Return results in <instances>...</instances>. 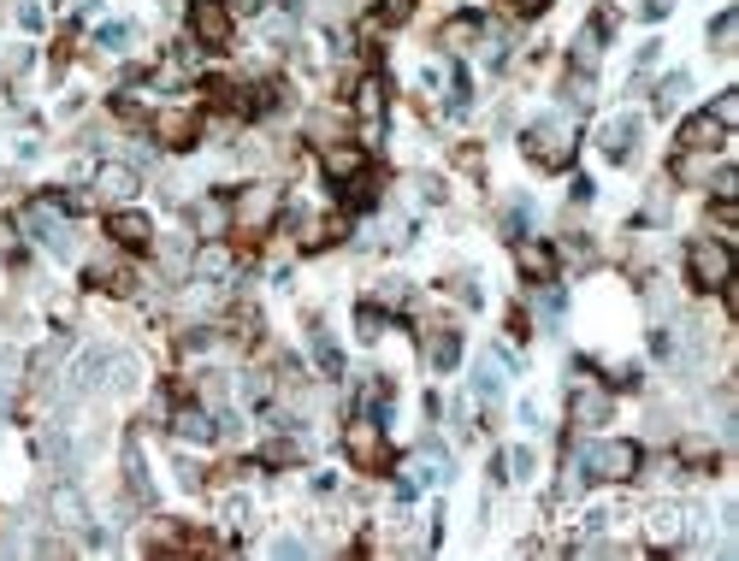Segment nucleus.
Wrapping results in <instances>:
<instances>
[{
  "mask_svg": "<svg viewBox=\"0 0 739 561\" xmlns=\"http://www.w3.org/2000/svg\"><path fill=\"white\" fill-rule=\"evenodd\" d=\"M639 443H627V437H598V443H580V455H574V467L586 473V485L598 479V485H627V479H639Z\"/></svg>",
  "mask_w": 739,
  "mask_h": 561,
  "instance_id": "1",
  "label": "nucleus"
},
{
  "mask_svg": "<svg viewBox=\"0 0 739 561\" xmlns=\"http://www.w3.org/2000/svg\"><path fill=\"white\" fill-rule=\"evenodd\" d=\"M686 278H692V290H698V296L728 290V284H734V243H722V237H698V243L686 249Z\"/></svg>",
  "mask_w": 739,
  "mask_h": 561,
  "instance_id": "2",
  "label": "nucleus"
},
{
  "mask_svg": "<svg viewBox=\"0 0 739 561\" xmlns=\"http://www.w3.org/2000/svg\"><path fill=\"white\" fill-rule=\"evenodd\" d=\"M18 231H24V237H36L42 249L60 254V260H66V254H77V231H71V213H60L54 201H30V207L18 213Z\"/></svg>",
  "mask_w": 739,
  "mask_h": 561,
  "instance_id": "3",
  "label": "nucleus"
},
{
  "mask_svg": "<svg viewBox=\"0 0 739 561\" xmlns=\"http://www.w3.org/2000/svg\"><path fill=\"white\" fill-rule=\"evenodd\" d=\"M521 148H527V160H533V166L562 172V166L574 160V125H568V119H538V125H527Z\"/></svg>",
  "mask_w": 739,
  "mask_h": 561,
  "instance_id": "4",
  "label": "nucleus"
},
{
  "mask_svg": "<svg viewBox=\"0 0 739 561\" xmlns=\"http://www.w3.org/2000/svg\"><path fill=\"white\" fill-rule=\"evenodd\" d=\"M272 219H278V189L272 184H249L231 195V225L243 231V237H261Z\"/></svg>",
  "mask_w": 739,
  "mask_h": 561,
  "instance_id": "5",
  "label": "nucleus"
},
{
  "mask_svg": "<svg viewBox=\"0 0 739 561\" xmlns=\"http://www.w3.org/2000/svg\"><path fill=\"white\" fill-rule=\"evenodd\" d=\"M343 449H349V461H355L361 473H385V467H391V443H385V432H379L373 414H361V420L349 426Z\"/></svg>",
  "mask_w": 739,
  "mask_h": 561,
  "instance_id": "6",
  "label": "nucleus"
},
{
  "mask_svg": "<svg viewBox=\"0 0 739 561\" xmlns=\"http://www.w3.org/2000/svg\"><path fill=\"white\" fill-rule=\"evenodd\" d=\"M231 30L237 24H231V6L225 0H190V42L196 48H213V54L231 48Z\"/></svg>",
  "mask_w": 739,
  "mask_h": 561,
  "instance_id": "7",
  "label": "nucleus"
},
{
  "mask_svg": "<svg viewBox=\"0 0 739 561\" xmlns=\"http://www.w3.org/2000/svg\"><path fill=\"white\" fill-rule=\"evenodd\" d=\"M609 408H615V396H609L604 384H592V378H580V384L568 390V426H574V432H598L609 420Z\"/></svg>",
  "mask_w": 739,
  "mask_h": 561,
  "instance_id": "8",
  "label": "nucleus"
},
{
  "mask_svg": "<svg viewBox=\"0 0 739 561\" xmlns=\"http://www.w3.org/2000/svg\"><path fill=\"white\" fill-rule=\"evenodd\" d=\"M136 166H125V160H107V166H95V178H89V195L95 201H107V207H131L136 195Z\"/></svg>",
  "mask_w": 739,
  "mask_h": 561,
  "instance_id": "9",
  "label": "nucleus"
},
{
  "mask_svg": "<svg viewBox=\"0 0 739 561\" xmlns=\"http://www.w3.org/2000/svg\"><path fill=\"white\" fill-rule=\"evenodd\" d=\"M680 148H686V154H728V125L704 107V113H692V119L680 125Z\"/></svg>",
  "mask_w": 739,
  "mask_h": 561,
  "instance_id": "10",
  "label": "nucleus"
},
{
  "mask_svg": "<svg viewBox=\"0 0 739 561\" xmlns=\"http://www.w3.org/2000/svg\"><path fill=\"white\" fill-rule=\"evenodd\" d=\"M107 237H113L119 249H148V243H154V219L136 213V207H113V213H107Z\"/></svg>",
  "mask_w": 739,
  "mask_h": 561,
  "instance_id": "11",
  "label": "nucleus"
},
{
  "mask_svg": "<svg viewBox=\"0 0 739 561\" xmlns=\"http://www.w3.org/2000/svg\"><path fill=\"white\" fill-rule=\"evenodd\" d=\"M349 107H355V119L367 130V142H379V130H385V83H379V77H361Z\"/></svg>",
  "mask_w": 739,
  "mask_h": 561,
  "instance_id": "12",
  "label": "nucleus"
},
{
  "mask_svg": "<svg viewBox=\"0 0 739 561\" xmlns=\"http://www.w3.org/2000/svg\"><path fill=\"white\" fill-rule=\"evenodd\" d=\"M320 172H326L332 184H349V178H361V172H367V148H361V142H326V154H320Z\"/></svg>",
  "mask_w": 739,
  "mask_h": 561,
  "instance_id": "13",
  "label": "nucleus"
},
{
  "mask_svg": "<svg viewBox=\"0 0 739 561\" xmlns=\"http://www.w3.org/2000/svg\"><path fill=\"white\" fill-rule=\"evenodd\" d=\"M196 130H202V119H196L190 107H166V113H154V142H160V148H190V142H196Z\"/></svg>",
  "mask_w": 739,
  "mask_h": 561,
  "instance_id": "14",
  "label": "nucleus"
},
{
  "mask_svg": "<svg viewBox=\"0 0 739 561\" xmlns=\"http://www.w3.org/2000/svg\"><path fill=\"white\" fill-rule=\"evenodd\" d=\"M515 266H521L527 278H538V284H544V278L556 272V249H550L544 237H521V243H515Z\"/></svg>",
  "mask_w": 739,
  "mask_h": 561,
  "instance_id": "15",
  "label": "nucleus"
},
{
  "mask_svg": "<svg viewBox=\"0 0 739 561\" xmlns=\"http://www.w3.org/2000/svg\"><path fill=\"white\" fill-rule=\"evenodd\" d=\"M639 119L627 113V119H615V125H604V136H598V148H604L609 160H633V148H639Z\"/></svg>",
  "mask_w": 739,
  "mask_h": 561,
  "instance_id": "16",
  "label": "nucleus"
},
{
  "mask_svg": "<svg viewBox=\"0 0 739 561\" xmlns=\"http://www.w3.org/2000/svg\"><path fill=\"white\" fill-rule=\"evenodd\" d=\"M456 361H462V337H456V331H444V325H438V331H426V367H432V373H450Z\"/></svg>",
  "mask_w": 739,
  "mask_h": 561,
  "instance_id": "17",
  "label": "nucleus"
},
{
  "mask_svg": "<svg viewBox=\"0 0 739 561\" xmlns=\"http://www.w3.org/2000/svg\"><path fill=\"white\" fill-rule=\"evenodd\" d=\"M337 195H343V207H349V213H373V207H379V178H373V166H367L361 178L337 184Z\"/></svg>",
  "mask_w": 739,
  "mask_h": 561,
  "instance_id": "18",
  "label": "nucleus"
},
{
  "mask_svg": "<svg viewBox=\"0 0 739 561\" xmlns=\"http://www.w3.org/2000/svg\"><path fill=\"white\" fill-rule=\"evenodd\" d=\"M172 432L184 437V443H207V437H219V426H213L207 408H178L172 414Z\"/></svg>",
  "mask_w": 739,
  "mask_h": 561,
  "instance_id": "19",
  "label": "nucleus"
},
{
  "mask_svg": "<svg viewBox=\"0 0 739 561\" xmlns=\"http://www.w3.org/2000/svg\"><path fill=\"white\" fill-rule=\"evenodd\" d=\"M645 538H651L657 550H669L674 538H680V508H674V502H657V508H651V526H645Z\"/></svg>",
  "mask_w": 739,
  "mask_h": 561,
  "instance_id": "20",
  "label": "nucleus"
},
{
  "mask_svg": "<svg viewBox=\"0 0 739 561\" xmlns=\"http://www.w3.org/2000/svg\"><path fill=\"white\" fill-rule=\"evenodd\" d=\"M196 272H202L207 284H231V272H237V260H231V249H219V243H207V249L196 254Z\"/></svg>",
  "mask_w": 739,
  "mask_h": 561,
  "instance_id": "21",
  "label": "nucleus"
},
{
  "mask_svg": "<svg viewBox=\"0 0 739 561\" xmlns=\"http://www.w3.org/2000/svg\"><path fill=\"white\" fill-rule=\"evenodd\" d=\"M686 95H692V77H686V71H669V77L657 83V113H674Z\"/></svg>",
  "mask_w": 739,
  "mask_h": 561,
  "instance_id": "22",
  "label": "nucleus"
},
{
  "mask_svg": "<svg viewBox=\"0 0 739 561\" xmlns=\"http://www.w3.org/2000/svg\"><path fill=\"white\" fill-rule=\"evenodd\" d=\"M54 520H60V526H71V532L83 526V502H77V491H66V485L54 491Z\"/></svg>",
  "mask_w": 739,
  "mask_h": 561,
  "instance_id": "23",
  "label": "nucleus"
},
{
  "mask_svg": "<svg viewBox=\"0 0 739 561\" xmlns=\"http://www.w3.org/2000/svg\"><path fill=\"white\" fill-rule=\"evenodd\" d=\"M231 225V207H219V201H202L196 207V231H207V237H219Z\"/></svg>",
  "mask_w": 739,
  "mask_h": 561,
  "instance_id": "24",
  "label": "nucleus"
},
{
  "mask_svg": "<svg viewBox=\"0 0 739 561\" xmlns=\"http://www.w3.org/2000/svg\"><path fill=\"white\" fill-rule=\"evenodd\" d=\"M131 24H101V30H95V48H101V54H119V48H131Z\"/></svg>",
  "mask_w": 739,
  "mask_h": 561,
  "instance_id": "25",
  "label": "nucleus"
},
{
  "mask_svg": "<svg viewBox=\"0 0 739 561\" xmlns=\"http://www.w3.org/2000/svg\"><path fill=\"white\" fill-rule=\"evenodd\" d=\"M314 361H320V373H326V378L343 373V355H337V343L326 337V331H314Z\"/></svg>",
  "mask_w": 739,
  "mask_h": 561,
  "instance_id": "26",
  "label": "nucleus"
},
{
  "mask_svg": "<svg viewBox=\"0 0 739 561\" xmlns=\"http://www.w3.org/2000/svg\"><path fill=\"white\" fill-rule=\"evenodd\" d=\"M562 95H568V107H574V113H580V107H592V71H574Z\"/></svg>",
  "mask_w": 739,
  "mask_h": 561,
  "instance_id": "27",
  "label": "nucleus"
},
{
  "mask_svg": "<svg viewBox=\"0 0 739 561\" xmlns=\"http://www.w3.org/2000/svg\"><path fill=\"white\" fill-rule=\"evenodd\" d=\"M473 390H479V396H485V402H491V396H497V390H503V373H497V355H491V361H485V367H479V373H473Z\"/></svg>",
  "mask_w": 739,
  "mask_h": 561,
  "instance_id": "28",
  "label": "nucleus"
},
{
  "mask_svg": "<svg viewBox=\"0 0 739 561\" xmlns=\"http://www.w3.org/2000/svg\"><path fill=\"white\" fill-rule=\"evenodd\" d=\"M503 467H509V473H515V479H533L538 455H533V449H509V461H503Z\"/></svg>",
  "mask_w": 739,
  "mask_h": 561,
  "instance_id": "29",
  "label": "nucleus"
},
{
  "mask_svg": "<svg viewBox=\"0 0 739 561\" xmlns=\"http://www.w3.org/2000/svg\"><path fill=\"white\" fill-rule=\"evenodd\" d=\"M734 30H739V12H722V18L710 24V42H716V48H728V42H734Z\"/></svg>",
  "mask_w": 739,
  "mask_h": 561,
  "instance_id": "30",
  "label": "nucleus"
},
{
  "mask_svg": "<svg viewBox=\"0 0 739 561\" xmlns=\"http://www.w3.org/2000/svg\"><path fill=\"white\" fill-rule=\"evenodd\" d=\"M408 302V284L403 278H385V284H379V308H403Z\"/></svg>",
  "mask_w": 739,
  "mask_h": 561,
  "instance_id": "31",
  "label": "nucleus"
},
{
  "mask_svg": "<svg viewBox=\"0 0 739 561\" xmlns=\"http://www.w3.org/2000/svg\"><path fill=\"white\" fill-rule=\"evenodd\" d=\"M497 6H509V12H515V18H538V12H544V6H550V0H497Z\"/></svg>",
  "mask_w": 739,
  "mask_h": 561,
  "instance_id": "32",
  "label": "nucleus"
},
{
  "mask_svg": "<svg viewBox=\"0 0 739 561\" xmlns=\"http://www.w3.org/2000/svg\"><path fill=\"white\" fill-rule=\"evenodd\" d=\"M710 113H716V119H722V125L734 130V119H739V95H722V101H716V107H710Z\"/></svg>",
  "mask_w": 739,
  "mask_h": 561,
  "instance_id": "33",
  "label": "nucleus"
},
{
  "mask_svg": "<svg viewBox=\"0 0 739 561\" xmlns=\"http://www.w3.org/2000/svg\"><path fill=\"white\" fill-rule=\"evenodd\" d=\"M18 24H24V30H42V6H36V0H18Z\"/></svg>",
  "mask_w": 739,
  "mask_h": 561,
  "instance_id": "34",
  "label": "nucleus"
},
{
  "mask_svg": "<svg viewBox=\"0 0 739 561\" xmlns=\"http://www.w3.org/2000/svg\"><path fill=\"white\" fill-rule=\"evenodd\" d=\"M609 378H615V390H639V367H609Z\"/></svg>",
  "mask_w": 739,
  "mask_h": 561,
  "instance_id": "35",
  "label": "nucleus"
},
{
  "mask_svg": "<svg viewBox=\"0 0 739 561\" xmlns=\"http://www.w3.org/2000/svg\"><path fill=\"white\" fill-rule=\"evenodd\" d=\"M272 556H308V544H302V538H278Z\"/></svg>",
  "mask_w": 739,
  "mask_h": 561,
  "instance_id": "36",
  "label": "nucleus"
},
{
  "mask_svg": "<svg viewBox=\"0 0 739 561\" xmlns=\"http://www.w3.org/2000/svg\"><path fill=\"white\" fill-rule=\"evenodd\" d=\"M379 12H385V18H408V12H414V0H379Z\"/></svg>",
  "mask_w": 739,
  "mask_h": 561,
  "instance_id": "37",
  "label": "nucleus"
},
{
  "mask_svg": "<svg viewBox=\"0 0 739 561\" xmlns=\"http://www.w3.org/2000/svg\"><path fill=\"white\" fill-rule=\"evenodd\" d=\"M639 12H645V18H651V24H657V18H663V12H669V0H645V6H639Z\"/></svg>",
  "mask_w": 739,
  "mask_h": 561,
  "instance_id": "38",
  "label": "nucleus"
},
{
  "mask_svg": "<svg viewBox=\"0 0 739 561\" xmlns=\"http://www.w3.org/2000/svg\"><path fill=\"white\" fill-rule=\"evenodd\" d=\"M95 6H101V0H71V12H77V18H89Z\"/></svg>",
  "mask_w": 739,
  "mask_h": 561,
  "instance_id": "39",
  "label": "nucleus"
}]
</instances>
